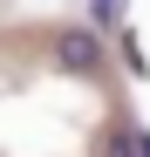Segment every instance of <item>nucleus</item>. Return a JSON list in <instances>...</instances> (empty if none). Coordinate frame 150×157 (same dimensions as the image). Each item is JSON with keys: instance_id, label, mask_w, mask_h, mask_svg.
Instances as JSON below:
<instances>
[{"instance_id": "nucleus-1", "label": "nucleus", "mask_w": 150, "mask_h": 157, "mask_svg": "<svg viewBox=\"0 0 150 157\" xmlns=\"http://www.w3.org/2000/svg\"><path fill=\"white\" fill-rule=\"evenodd\" d=\"M55 62H62L68 75H96V68H103V41H96L89 28H68V34L55 41Z\"/></svg>"}, {"instance_id": "nucleus-2", "label": "nucleus", "mask_w": 150, "mask_h": 157, "mask_svg": "<svg viewBox=\"0 0 150 157\" xmlns=\"http://www.w3.org/2000/svg\"><path fill=\"white\" fill-rule=\"evenodd\" d=\"M116 14H123V0H96V28H116Z\"/></svg>"}, {"instance_id": "nucleus-3", "label": "nucleus", "mask_w": 150, "mask_h": 157, "mask_svg": "<svg viewBox=\"0 0 150 157\" xmlns=\"http://www.w3.org/2000/svg\"><path fill=\"white\" fill-rule=\"evenodd\" d=\"M130 150H137V157H150V130H137V137H130Z\"/></svg>"}]
</instances>
